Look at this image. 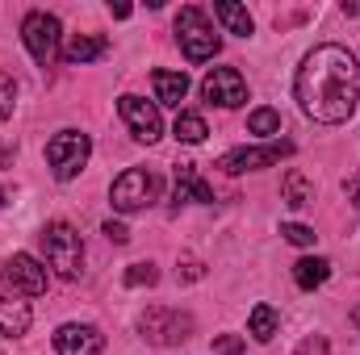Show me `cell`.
<instances>
[{"instance_id": "obj_1", "label": "cell", "mask_w": 360, "mask_h": 355, "mask_svg": "<svg viewBox=\"0 0 360 355\" xmlns=\"http://www.w3.org/2000/svg\"><path fill=\"white\" fill-rule=\"evenodd\" d=\"M293 96L302 105V113L319 126H340L356 113V100H360V67L356 59L335 46V42H323L314 46L297 76H293Z\"/></svg>"}, {"instance_id": "obj_2", "label": "cell", "mask_w": 360, "mask_h": 355, "mask_svg": "<svg viewBox=\"0 0 360 355\" xmlns=\"http://www.w3.org/2000/svg\"><path fill=\"white\" fill-rule=\"evenodd\" d=\"M42 247H46V264L55 267V276L76 280V276L84 272V243H80L76 226L51 222V226L42 230Z\"/></svg>"}, {"instance_id": "obj_3", "label": "cell", "mask_w": 360, "mask_h": 355, "mask_svg": "<svg viewBox=\"0 0 360 355\" xmlns=\"http://www.w3.org/2000/svg\"><path fill=\"white\" fill-rule=\"evenodd\" d=\"M176 38H180V51H184V59L188 63H205V59H214L218 55V46H222V38L214 34V25H210V17L201 13V8H180L176 17Z\"/></svg>"}, {"instance_id": "obj_4", "label": "cell", "mask_w": 360, "mask_h": 355, "mask_svg": "<svg viewBox=\"0 0 360 355\" xmlns=\"http://www.w3.org/2000/svg\"><path fill=\"white\" fill-rule=\"evenodd\" d=\"M89 155H92V138L80 134V130H59V134L46 142V163H51L55 180H76L84 172Z\"/></svg>"}, {"instance_id": "obj_5", "label": "cell", "mask_w": 360, "mask_h": 355, "mask_svg": "<svg viewBox=\"0 0 360 355\" xmlns=\"http://www.w3.org/2000/svg\"><path fill=\"white\" fill-rule=\"evenodd\" d=\"M139 335L147 343H160V347H172V343H184L193 335V318L180 314V309H168V305H155L139 318Z\"/></svg>"}, {"instance_id": "obj_6", "label": "cell", "mask_w": 360, "mask_h": 355, "mask_svg": "<svg viewBox=\"0 0 360 355\" xmlns=\"http://www.w3.org/2000/svg\"><path fill=\"white\" fill-rule=\"evenodd\" d=\"M109 201H113L117 213H139V209H147V205L155 201V176L143 172V168H126L122 176L113 180Z\"/></svg>"}, {"instance_id": "obj_7", "label": "cell", "mask_w": 360, "mask_h": 355, "mask_svg": "<svg viewBox=\"0 0 360 355\" xmlns=\"http://www.w3.org/2000/svg\"><path fill=\"white\" fill-rule=\"evenodd\" d=\"M21 42H25V51L34 55L38 67H51V59L59 55V17H51V13H30V17L21 21Z\"/></svg>"}, {"instance_id": "obj_8", "label": "cell", "mask_w": 360, "mask_h": 355, "mask_svg": "<svg viewBox=\"0 0 360 355\" xmlns=\"http://www.w3.org/2000/svg\"><path fill=\"white\" fill-rule=\"evenodd\" d=\"M285 155H293V142H269V147H239V151H231V155H222L218 159V168L222 172H231V176H239V172H260V168H272V163H281Z\"/></svg>"}, {"instance_id": "obj_9", "label": "cell", "mask_w": 360, "mask_h": 355, "mask_svg": "<svg viewBox=\"0 0 360 355\" xmlns=\"http://www.w3.org/2000/svg\"><path fill=\"white\" fill-rule=\"evenodd\" d=\"M117 113H122V121L130 126V134H134L139 142H160L164 117H160V109H155L151 100H143V96H122V100H117Z\"/></svg>"}, {"instance_id": "obj_10", "label": "cell", "mask_w": 360, "mask_h": 355, "mask_svg": "<svg viewBox=\"0 0 360 355\" xmlns=\"http://www.w3.org/2000/svg\"><path fill=\"white\" fill-rule=\"evenodd\" d=\"M201 96L210 105H222V109H239L248 100V80L235 72V67H214L205 80H201Z\"/></svg>"}, {"instance_id": "obj_11", "label": "cell", "mask_w": 360, "mask_h": 355, "mask_svg": "<svg viewBox=\"0 0 360 355\" xmlns=\"http://www.w3.org/2000/svg\"><path fill=\"white\" fill-rule=\"evenodd\" d=\"M4 280H8L17 293H25V297H42V293H46V267L38 264L34 255H25V251H17V255L4 264Z\"/></svg>"}, {"instance_id": "obj_12", "label": "cell", "mask_w": 360, "mask_h": 355, "mask_svg": "<svg viewBox=\"0 0 360 355\" xmlns=\"http://www.w3.org/2000/svg\"><path fill=\"white\" fill-rule=\"evenodd\" d=\"M101 347H105V335L89 322H68L55 330V351L59 355H101Z\"/></svg>"}, {"instance_id": "obj_13", "label": "cell", "mask_w": 360, "mask_h": 355, "mask_svg": "<svg viewBox=\"0 0 360 355\" xmlns=\"http://www.w3.org/2000/svg\"><path fill=\"white\" fill-rule=\"evenodd\" d=\"M214 17L226 25V34H239V38H252V34H256L252 13H248L243 4H235V0H214Z\"/></svg>"}, {"instance_id": "obj_14", "label": "cell", "mask_w": 360, "mask_h": 355, "mask_svg": "<svg viewBox=\"0 0 360 355\" xmlns=\"http://www.w3.org/2000/svg\"><path fill=\"white\" fill-rule=\"evenodd\" d=\"M151 84H155V100L168 105V109H180V100L188 96V76L184 72H155Z\"/></svg>"}, {"instance_id": "obj_15", "label": "cell", "mask_w": 360, "mask_h": 355, "mask_svg": "<svg viewBox=\"0 0 360 355\" xmlns=\"http://www.w3.org/2000/svg\"><path fill=\"white\" fill-rule=\"evenodd\" d=\"M30 322H34V309L25 305V301H8V297H0V335H25L30 330Z\"/></svg>"}, {"instance_id": "obj_16", "label": "cell", "mask_w": 360, "mask_h": 355, "mask_svg": "<svg viewBox=\"0 0 360 355\" xmlns=\"http://www.w3.org/2000/svg\"><path fill=\"white\" fill-rule=\"evenodd\" d=\"M105 38L101 34H72L68 38V46H63V59L68 63H92V59H101L105 55Z\"/></svg>"}, {"instance_id": "obj_17", "label": "cell", "mask_w": 360, "mask_h": 355, "mask_svg": "<svg viewBox=\"0 0 360 355\" xmlns=\"http://www.w3.org/2000/svg\"><path fill=\"white\" fill-rule=\"evenodd\" d=\"M281 192H285V205H289V209H306V205L314 201V180H306V172L289 168V172H285V184H281Z\"/></svg>"}, {"instance_id": "obj_18", "label": "cell", "mask_w": 360, "mask_h": 355, "mask_svg": "<svg viewBox=\"0 0 360 355\" xmlns=\"http://www.w3.org/2000/svg\"><path fill=\"white\" fill-rule=\"evenodd\" d=\"M327 276H331V264H327V260H319V255H306V260H297V264H293V280H297V288H306V293H310V288H319Z\"/></svg>"}, {"instance_id": "obj_19", "label": "cell", "mask_w": 360, "mask_h": 355, "mask_svg": "<svg viewBox=\"0 0 360 355\" xmlns=\"http://www.w3.org/2000/svg\"><path fill=\"white\" fill-rule=\"evenodd\" d=\"M276 326H281V318H276V309H272V305H264V301L248 314V335H252L256 343H272Z\"/></svg>"}, {"instance_id": "obj_20", "label": "cell", "mask_w": 360, "mask_h": 355, "mask_svg": "<svg viewBox=\"0 0 360 355\" xmlns=\"http://www.w3.org/2000/svg\"><path fill=\"white\" fill-rule=\"evenodd\" d=\"M172 134H176V142H188V147H197V142H205L210 126H205V117H201V113H180L176 126H172Z\"/></svg>"}, {"instance_id": "obj_21", "label": "cell", "mask_w": 360, "mask_h": 355, "mask_svg": "<svg viewBox=\"0 0 360 355\" xmlns=\"http://www.w3.org/2000/svg\"><path fill=\"white\" fill-rule=\"evenodd\" d=\"M248 130H252V134H260V138L281 134V113H276V109H256V113L248 117Z\"/></svg>"}, {"instance_id": "obj_22", "label": "cell", "mask_w": 360, "mask_h": 355, "mask_svg": "<svg viewBox=\"0 0 360 355\" xmlns=\"http://www.w3.org/2000/svg\"><path fill=\"white\" fill-rule=\"evenodd\" d=\"M281 239H285V243H293V247H314V239H319V234H314L310 226H302V222H285V226H281Z\"/></svg>"}, {"instance_id": "obj_23", "label": "cell", "mask_w": 360, "mask_h": 355, "mask_svg": "<svg viewBox=\"0 0 360 355\" xmlns=\"http://www.w3.org/2000/svg\"><path fill=\"white\" fill-rule=\"evenodd\" d=\"M122 280H126L130 288H143V284H155V280H160V272H155L151 264H130Z\"/></svg>"}, {"instance_id": "obj_24", "label": "cell", "mask_w": 360, "mask_h": 355, "mask_svg": "<svg viewBox=\"0 0 360 355\" xmlns=\"http://www.w3.org/2000/svg\"><path fill=\"white\" fill-rule=\"evenodd\" d=\"M13 105H17V84H13V80L0 72V126L13 117Z\"/></svg>"}, {"instance_id": "obj_25", "label": "cell", "mask_w": 360, "mask_h": 355, "mask_svg": "<svg viewBox=\"0 0 360 355\" xmlns=\"http://www.w3.org/2000/svg\"><path fill=\"white\" fill-rule=\"evenodd\" d=\"M214 351L218 355H243V339L239 335H218L214 339Z\"/></svg>"}, {"instance_id": "obj_26", "label": "cell", "mask_w": 360, "mask_h": 355, "mask_svg": "<svg viewBox=\"0 0 360 355\" xmlns=\"http://www.w3.org/2000/svg\"><path fill=\"white\" fill-rule=\"evenodd\" d=\"M176 276H180V280H201V276H205V267H201V260L184 255V260H180V267H176Z\"/></svg>"}, {"instance_id": "obj_27", "label": "cell", "mask_w": 360, "mask_h": 355, "mask_svg": "<svg viewBox=\"0 0 360 355\" xmlns=\"http://www.w3.org/2000/svg\"><path fill=\"white\" fill-rule=\"evenodd\" d=\"M297 355H327V339H323V335H310V339L297 347Z\"/></svg>"}, {"instance_id": "obj_28", "label": "cell", "mask_w": 360, "mask_h": 355, "mask_svg": "<svg viewBox=\"0 0 360 355\" xmlns=\"http://www.w3.org/2000/svg\"><path fill=\"white\" fill-rule=\"evenodd\" d=\"M105 239H109V243H117V247H122V243H126V239H130V230H126V226H122V222H105Z\"/></svg>"}, {"instance_id": "obj_29", "label": "cell", "mask_w": 360, "mask_h": 355, "mask_svg": "<svg viewBox=\"0 0 360 355\" xmlns=\"http://www.w3.org/2000/svg\"><path fill=\"white\" fill-rule=\"evenodd\" d=\"M344 192H348V201H352V205L360 209V172H356L352 180H348V184H344Z\"/></svg>"}, {"instance_id": "obj_30", "label": "cell", "mask_w": 360, "mask_h": 355, "mask_svg": "<svg viewBox=\"0 0 360 355\" xmlns=\"http://www.w3.org/2000/svg\"><path fill=\"white\" fill-rule=\"evenodd\" d=\"M13 155H17V147H13V142H0V168H4Z\"/></svg>"}, {"instance_id": "obj_31", "label": "cell", "mask_w": 360, "mask_h": 355, "mask_svg": "<svg viewBox=\"0 0 360 355\" xmlns=\"http://www.w3.org/2000/svg\"><path fill=\"white\" fill-rule=\"evenodd\" d=\"M0 205H4V192H0Z\"/></svg>"}]
</instances>
